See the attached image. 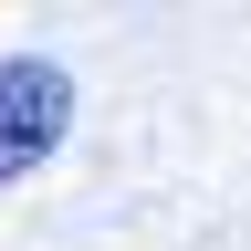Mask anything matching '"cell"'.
<instances>
[{
    "label": "cell",
    "mask_w": 251,
    "mask_h": 251,
    "mask_svg": "<svg viewBox=\"0 0 251 251\" xmlns=\"http://www.w3.org/2000/svg\"><path fill=\"white\" fill-rule=\"evenodd\" d=\"M63 136H74V74L42 52H0V188L31 178Z\"/></svg>",
    "instance_id": "cell-1"
}]
</instances>
